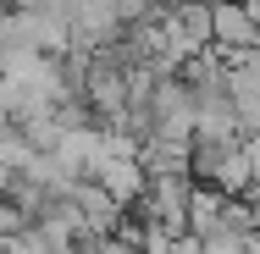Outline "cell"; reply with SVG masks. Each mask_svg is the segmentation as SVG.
<instances>
[{"instance_id":"obj_1","label":"cell","mask_w":260,"mask_h":254,"mask_svg":"<svg viewBox=\"0 0 260 254\" xmlns=\"http://www.w3.org/2000/svg\"><path fill=\"white\" fill-rule=\"evenodd\" d=\"M210 28H216V45H227V50H255L260 45V22L244 11V0L216 6L210 11Z\"/></svg>"},{"instance_id":"obj_3","label":"cell","mask_w":260,"mask_h":254,"mask_svg":"<svg viewBox=\"0 0 260 254\" xmlns=\"http://www.w3.org/2000/svg\"><path fill=\"white\" fill-rule=\"evenodd\" d=\"M244 11H249V17H255V22H260V0H244Z\"/></svg>"},{"instance_id":"obj_2","label":"cell","mask_w":260,"mask_h":254,"mask_svg":"<svg viewBox=\"0 0 260 254\" xmlns=\"http://www.w3.org/2000/svg\"><path fill=\"white\" fill-rule=\"evenodd\" d=\"M116 22H122V17H116L111 0H78V6H72V39H78V45H100V39H111Z\"/></svg>"}]
</instances>
